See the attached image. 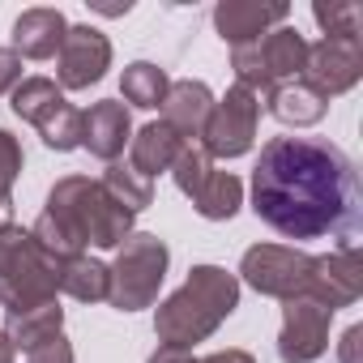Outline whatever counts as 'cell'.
I'll list each match as a JSON object with an SVG mask.
<instances>
[{
	"label": "cell",
	"instance_id": "cell-21",
	"mask_svg": "<svg viewBox=\"0 0 363 363\" xmlns=\"http://www.w3.org/2000/svg\"><path fill=\"white\" fill-rule=\"evenodd\" d=\"M167 90H171L167 73H162L158 65H150V60L128 65V69H124V77H120V94H124V103H133V107H141V111L162 107Z\"/></svg>",
	"mask_w": 363,
	"mask_h": 363
},
{
	"label": "cell",
	"instance_id": "cell-18",
	"mask_svg": "<svg viewBox=\"0 0 363 363\" xmlns=\"http://www.w3.org/2000/svg\"><path fill=\"white\" fill-rule=\"evenodd\" d=\"M210 111H214V94H210L206 82H171V90H167V99H162V120H167L179 137H184V141L201 137Z\"/></svg>",
	"mask_w": 363,
	"mask_h": 363
},
{
	"label": "cell",
	"instance_id": "cell-11",
	"mask_svg": "<svg viewBox=\"0 0 363 363\" xmlns=\"http://www.w3.org/2000/svg\"><path fill=\"white\" fill-rule=\"evenodd\" d=\"M299 77L316 94L337 99V94H346V90L359 86V77H363V48L359 43H342V39L308 43V56H303V73Z\"/></svg>",
	"mask_w": 363,
	"mask_h": 363
},
{
	"label": "cell",
	"instance_id": "cell-4",
	"mask_svg": "<svg viewBox=\"0 0 363 363\" xmlns=\"http://www.w3.org/2000/svg\"><path fill=\"white\" fill-rule=\"evenodd\" d=\"M56 291H60V261L48 257L30 231L5 223L0 227V303L9 308V316L52 303Z\"/></svg>",
	"mask_w": 363,
	"mask_h": 363
},
{
	"label": "cell",
	"instance_id": "cell-7",
	"mask_svg": "<svg viewBox=\"0 0 363 363\" xmlns=\"http://www.w3.org/2000/svg\"><path fill=\"white\" fill-rule=\"evenodd\" d=\"M171 175H175V189L184 193L201 218L210 223H227L235 218V210L244 206V184L240 175L231 171H218L214 158L201 150V145H184L179 150V158L171 162Z\"/></svg>",
	"mask_w": 363,
	"mask_h": 363
},
{
	"label": "cell",
	"instance_id": "cell-32",
	"mask_svg": "<svg viewBox=\"0 0 363 363\" xmlns=\"http://www.w3.org/2000/svg\"><path fill=\"white\" fill-rule=\"evenodd\" d=\"M197 363H257L248 350H218V354H206V359H197Z\"/></svg>",
	"mask_w": 363,
	"mask_h": 363
},
{
	"label": "cell",
	"instance_id": "cell-29",
	"mask_svg": "<svg viewBox=\"0 0 363 363\" xmlns=\"http://www.w3.org/2000/svg\"><path fill=\"white\" fill-rule=\"evenodd\" d=\"M22 82V56L13 48H0V94H9Z\"/></svg>",
	"mask_w": 363,
	"mask_h": 363
},
{
	"label": "cell",
	"instance_id": "cell-13",
	"mask_svg": "<svg viewBox=\"0 0 363 363\" xmlns=\"http://www.w3.org/2000/svg\"><path fill=\"white\" fill-rule=\"evenodd\" d=\"M111 69V43L103 30L94 26H69L60 52H56V77L65 90H90L94 82H103V73Z\"/></svg>",
	"mask_w": 363,
	"mask_h": 363
},
{
	"label": "cell",
	"instance_id": "cell-28",
	"mask_svg": "<svg viewBox=\"0 0 363 363\" xmlns=\"http://www.w3.org/2000/svg\"><path fill=\"white\" fill-rule=\"evenodd\" d=\"M26 363H73V346H69L65 333H56V337L30 346V350H26Z\"/></svg>",
	"mask_w": 363,
	"mask_h": 363
},
{
	"label": "cell",
	"instance_id": "cell-9",
	"mask_svg": "<svg viewBox=\"0 0 363 363\" xmlns=\"http://www.w3.org/2000/svg\"><path fill=\"white\" fill-rule=\"evenodd\" d=\"M308 274H312V257L299 252V248H282V244H257V248H248L244 261H240V278H244L252 291L274 295V299H295V295H303Z\"/></svg>",
	"mask_w": 363,
	"mask_h": 363
},
{
	"label": "cell",
	"instance_id": "cell-16",
	"mask_svg": "<svg viewBox=\"0 0 363 363\" xmlns=\"http://www.w3.org/2000/svg\"><path fill=\"white\" fill-rule=\"evenodd\" d=\"M184 145H193V141H184L167 120H150V124L128 141V167H133L137 175L154 179L158 171H171V162L179 158V150H184Z\"/></svg>",
	"mask_w": 363,
	"mask_h": 363
},
{
	"label": "cell",
	"instance_id": "cell-24",
	"mask_svg": "<svg viewBox=\"0 0 363 363\" xmlns=\"http://www.w3.org/2000/svg\"><path fill=\"white\" fill-rule=\"evenodd\" d=\"M65 94L56 90V82H48V77H26V82H18L13 86V116L18 120H26V124H39L56 103H60Z\"/></svg>",
	"mask_w": 363,
	"mask_h": 363
},
{
	"label": "cell",
	"instance_id": "cell-2",
	"mask_svg": "<svg viewBox=\"0 0 363 363\" xmlns=\"http://www.w3.org/2000/svg\"><path fill=\"white\" fill-rule=\"evenodd\" d=\"M133 218L99 179L86 175H65L56 179V189L48 193V210L39 214V223L30 227L35 244L56 257L60 265L82 257L86 244L94 248H120L133 235Z\"/></svg>",
	"mask_w": 363,
	"mask_h": 363
},
{
	"label": "cell",
	"instance_id": "cell-25",
	"mask_svg": "<svg viewBox=\"0 0 363 363\" xmlns=\"http://www.w3.org/2000/svg\"><path fill=\"white\" fill-rule=\"evenodd\" d=\"M35 128H39V137H43L48 150H60V154H65V150H77V145H82V111H77L73 103H65V99H60Z\"/></svg>",
	"mask_w": 363,
	"mask_h": 363
},
{
	"label": "cell",
	"instance_id": "cell-33",
	"mask_svg": "<svg viewBox=\"0 0 363 363\" xmlns=\"http://www.w3.org/2000/svg\"><path fill=\"white\" fill-rule=\"evenodd\" d=\"M0 363H13V342L5 337V329H0Z\"/></svg>",
	"mask_w": 363,
	"mask_h": 363
},
{
	"label": "cell",
	"instance_id": "cell-22",
	"mask_svg": "<svg viewBox=\"0 0 363 363\" xmlns=\"http://www.w3.org/2000/svg\"><path fill=\"white\" fill-rule=\"evenodd\" d=\"M107 286H111L107 265H99V261H90V257H73V261L60 265V291L73 295V299H82V303L107 299Z\"/></svg>",
	"mask_w": 363,
	"mask_h": 363
},
{
	"label": "cell",
	"instance_id": "cell-19",
	"mask_svg": "<svg viewBox=\"0 0 363 363\" xmlns=\"http://www.w3.org/2000/svg\"><path fill=\"white\" fill-rule=\"evenodd\" d=\"M269 111L282 120V124H295V128H308V124H320L325 111H329V99L316 94L303 77L295 82H282L269 90Z\"/></svg>",
	"mask_w": 363,
	"mask_h": 363
},
{
	"label": "cell",
	"instance_id": "cell-1",
	"mask_svg": "<svg viewBox=\"0 0 363 363\" xmlns=\"http://www.w3.org/2000/svg\"><path fill=\"white\" fill-rule=\"evenodd\" d=\"M252 210L286 240H337L354 248L363 193L354 162L325 137H274L252 167Z\"/></svg>",
	"mask_w": 363,
	"mask_h": 363
},
{
	"label": "cell",
	"instance_id": "cell-3",
	"mask_svg": "<svg viewBox=\"0 0 363 363\" xmlns=\"http://www.w3.org/2000/svg\"><path fill=\"white\" fill-rule=\"evenodd\" d=\"M240 308V278L218 265H193L189 282L158 303L154 333L162 346L193 350Z\"/></svg>",
	"mask_w": 363,
	"mask_h": 363
},
{
	"label": "cell",
	"instance_id": "cell-6",
	"mask_svg": "<svg viewBox=\"0 0 363 363\" xmlns=\"http://www.w3.org/2000/svg\"><path fill=\"white\" fill-rule=\"evenodd\" d=\"M303 56H308V43L295 26H274L269 35H261L257 43H244V48H231V69L240 77L244 90L252 94H269L274 86L282 82H295L303 73Z\"/></svg>",
	"mask_w": 363,
	"mask_h": 363
},
{
	"label": "cell",
	"instance_id": "cell-30",
	"mask_svg": "<svg viewBox=\"0 0 363 363\" xmlns=\"http://www.w3.org/2000/svg\"><path fill=\"white\" fill-rule=\"evenodd\" d=\"M337 359L342 363H363V325H350L337 342Z\"/></svg>",
	"mask_w": 363,
	"mask_h": 363
},
{
	"label": "cell",
	"instance_id": "cell-20",
	"mask_svg": "<svg viewBox=\"0 0 363 363\" xmlns=\"http://www.w3.org/2000/svg\"><path fill=\"white\" fill-rule=\"evenodd\" d=\"M60 329H65V308L52 299V303H39V308H30V312L9 316L5 337L13 342V350H30V346L48 342V337H56Z\"/></svg>",
	"mask_w": 363,
	"mask_h": 363
},
{
	"label": "cell",
	"instance_id": "cell-31",
	"mask_svg": "<svg viewBox=\"0 0 363 363\" xmlns=\"http://www.w3.org/2000/svg\"><path fill=\"white\" fill-rule=\"evenodd\" d=\"M150 363H197L189 350H179V346H158L154 354H150Z\"/></svg>",
	"mask_w": 363,
	"mask_h": 363
},
{
	"label": "cell",
	"instance_id": "cell-5",
	"mask_svg": "<svg viewBox=\"0 0 363 363\" xmlns=\"http://www.w3.org/2000/svg\"><path fill=\"white\" fill-rule=\"evenodd\" d=\"M167 244L150 231H133L120 252H116V265L107 269L111 286H107V303L120 308V312H141L158 299V286L167 278Z\"/></svg>",
	"mask_w": 363,
	"mask_h": 363
},
{
	"label": "cell",
	"instance_id": "cell-12",
	"mask_svg": "<svg viewBox=\"0 0 363 363\" xmlns=\"http://www.w3.org/2000/svg\"><path fill=\"white\" fill-rule=\"evenodd\" d=\"M303 295L312 303L329 308V312L359 303V295H363V261H359V248H337L329 257H312V274H308Z\"/></svg>",
	"mask_w": 363,
	"mask_h": 363
},
{
	"label": "cell",
	"instance_id": "cell-15",
	"mask_svg": "<svg viewBox=\"0 0 363 363\" xmlns=\"http://www.w3.org/2000/svg\"><path fill=\"white\" fill-rule=\"evenodd\" d=\"M128 141H133V120H128V107H124V103L103 99V103H94L90 111H82V145H86L94 158L116 162Z\"/></svg>",
	"mask_w": 363,
	"mask_h": 363
},
{
	"label": "cell",
	"instance_id": "cell-10",
	"mask_svg": "<svg viewBox=\"0 0 363 363\" xmlns=\"http://www.w3.org/2000/svg\"><path fill=\"white\" fill-rule=\"evenodd\" d=\"M282 333H278V354L282 363H312L325 354L329 346V320L333 312L312 303L308 295H295V299H282Z\"/></svg>",
	"mask_w": 363,
	"mask_h": 363
},
{
	"label": "cell",
	"instance_id": "cell-26",
	"mask_svg": "<svg viewBox=\"0 0 363 363\" xmlns=\"http://www.w3.org/2000/svg\"><path fill=\"white\" fill-rule=\"evenodd\" d=\"M312 18H316V26L325 30V39L359 43V35H363V9L350 5V0H329V5H316Z\"/></svg>",
	"mask_w": 363,
	"mask_h": 363
},
{
	"label": "cell",
	"instance_id": "cell-23",
	"mask_svg": "<svg viewBox=\"0 0 363 363\" xmlns=\"http://www.w3.org/2000/svg\"><path fill=\"white\" fill-rule=\"evenodd\" d=\"M99 184H103L128 214H141V210L154 201V184H150L145 175H137L133 167H124V162H107V171H103Z\"/></svg>",
	"mask_w": 363,
	"mask_h": 363
},
{
	"label": "cell",
	"instance_id": "cell-14",
	"mask_svg": "<svg viewBox=\"0 0 363 363\" xmlns=\"http://www.w3.org/2000/svg\"><path fill=\"white\" fill-rule=\"evenodd\" d=\"M286 18H291V5H282V0H223L214 9V26L231 48L257 43L274 26H286Z\"/></svg>",
	"mask_w": 363,
	"mask_h": 363
},
{
	"label": "cell",
	"instance_id": "cell-8",
	"mask_svg": "<svg viewBox=\"0 0 363 363\" xmlns=\"http://www.w3.org/2000/svg\"><path fill=\"white\" fill-rule=\"evenodd\" d=\"M257 124H261V94H252L244 86H231L214 103V111L201 128V150L210 158H240V154L252 150Z\"/></svg>",
	"mask_w": 363,
	"mask_h": 363
},
{
	"label": "cell",
	"instance_id": "cell-34",
	"mask_svg": "<svg viewBox=\"0 0 363 363\" xmlns=\"http://www.w3.org/2000/svg\"><path fill=\"white\" fill-rule=\"evenodd\" d=\"M0 214H5V210H0ZM0 227H5V218H0Z\"/></svg>",
	"mask_w": 363,
	"mask_h": 363
},
{
	"label": "cell",
	"instance_id": "cell-17",
	"mask_svg": "<svg viewBox=\"0 0 363 363\" xmlns=\"http://www.w3.org/2000/svg\"><path fill=\"white\" fill-rule=\"evenodd\" d=\"M69 35V22L60 9H26L13 22V52L26 60H52Z\"/></svg>",
	"mask_w": 363,
	"mask_h": 363
},
{
	"label": "cell",
	"instance_id": "cell-27",
	"mask_svg": "<svg viewBox=\"0 0 363 363\" xmlns=\"http://www.w3.org/2000/svg\"><path fill=\"white\" fill-rule=\"evenodd\" d=\"M18 175H22V145L9 128H0V210H9Z\"/></svg>",
	"mask_w": 363,
	"mask_h": 363
}]
</instances>
